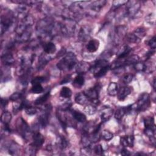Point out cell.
<instances>
[{"instance_id": "obj_37", "label": "cell", "mask_w": 156, "mask_h": 156, "mask_svg": "<svg viewBox=\"0 0 156 156\" xmlns=\"http://www.w3.org/2000/svg\"><path fill=\"white\" fill-rule=\"evenodd\" d=\"M128 1H114L113 2V5H112V11H114L115 10H117L122 6L126 5Z\"/></svg>"}, {"instance_id": "obj_6", "label": "cell", "mask_w": 156, "mask_h": 156, "mask_svg": "<svg viewBox=\"0 0 156 156\" xmlns=\"http://www.w3.org/2000/svg\"><path fill=\"white\" fill-rule=\"evenodd\" d=\"M127 31V27L124 25L118 26L115 29L114 35L113 36V41L115 44H118L120 39L126 36Z\"/></svg>"}, {"instance_id": "obj_28", "label": "cell", "mask_w": 156, "mask_h": 156, "mask_svg": "<svg viewBox=\"0 0 156 156\" xmlns=\"http://www.w3.org/2000/svg\"><path fill=\"white\" fill-rule=\"evenodd\" d=\"M60 95L63 98H69L72 95V91L71 90V89L69 87H64L62 88V89L60 92Z\"/></svg>"}, {"instance_id": "obj_3", "label": "cell", "mask_w": 156, "mask_h": 156, "mask_svg": "<svg viewBox=\"0 0 156 156\" xmlns=\"http://www.w3.org/2000/svg\"><path fill=\"white\" fill-rule=\"evenodd\" d=\"M140 5L138 2H128L126 3V8L124 16L132 18L135 17L138 12Z\"/></svg>"}, {"instance_id": "obj_47", "label": "cell", "mask_w": 156, "mask_h": 156, "mask_svg": "<svg viewBox=\"0 0 156 156\" xmlns=\"http://www.w3.org/2000/svg\"><path fill=\"white\" fill-rule=\"evenodd\" d=\"M59 146L62 149H65L68 146V141L64 137H61L60 141H59Z\"/></svg>"}, {"instance_id": "obj_13", "label": "cell", "mask_w": 156, "mask_h": 156, "mask_svg": "<svg viewBox=\"0 0 156 156\" xmlns=\"http://www.w3.org/2000/svg\"><path fill=\"white\" fill-rule=\"evenodd\" d=\"M113 114V110L110 107H105L102 109L101 118L103 123L109 121Z\"/></svg>"}, {"instance_id": "obj_23", "label": "cell", "mask_w": 156, "mask_h": 156, "mask_svg": "<svg viewBox=\"0 0 156 156\" xmlns=\"http://www.w3.org/2000/svg\"><path fill=\"white\" fill-rule=\"evenodd\" d=\"M119 90L118 85L116 82H110L107 88V93L110 96H114L118 94Z\"/></svg>"}, {"instance_id": "obj_26", "label": "cell", "mask_w": 156, "mask_h": 156, "mask_svg": "<svg viewBox=\"0 0 156 156\" xmlns=\"http://www.w3.org/2000/svg\"><path fill=\"white\" fill-rule=\"evenodd\" d=\"M50 96V92L48 91L46 93H45L43 95L39 97L35 101V104L36 105H42L44 104L49 98Z\"/></svg>"}, {"instance_id": "obj_5", "label": "cell", "mask_w": 156, "mask_h": 156, "mask_svg": "<svg viewBox=\"0 0 156 156\" xmlns=\"http://www.w3.org/2000/svg\"><path fill=\"white\" fill-rule=\"evenodd\" d=\"M17 129L19 133L25 138L29 134H30V128L26 122L22 118H19L17 123Z\"/></svg>"}, {"instance_id": "obj_44", "label": "cell", "mask_w": 156, "mask_h": 156, "mask_svg": "<svg viewBox=\"0 0 156 156\" xmlns=\"http://www.w3.org/2000/svg\"><path fill=\"white\" fill-rule=\"evenodd\" d=\"M133 76L131 74H127L123 78V82L124 84H129L133 79Z\"/></svg>"}, {"instance_id": "obj_14", "label": "cell", "mask_w": 156, "mask_h": 156, "mask_svg": "<svg viewBox=\"0 0 156 156\" xmlns=\"http://www.w3.org/2000/svg\"><path fill=\"white\" fill-rule=\"evenodd\" d=\"M131 93V88L129 87L125 86L119 88L118 92V99L122 101H124Z\"/></svg>"}, {"instance_id": "obj_49", "label": "cell", "mask_w": 156, "mask_h": 156, "mask_svg": "<svg viewBox=\"0 0 156 156\" xmlns=\"http://www.w3.org/2000/svg\"><path fill=\"white\" fill-rule=\"evenodd\" d=\"M8 104V101L6 99H3L2 98V101H1V104H2V107L3 108H5L6 107V106Z\"/></svg>"}, {"instance_id": "obj_39", "label": "cell", "mask_w": 156, "mask_h": 156, "mask_svg": "<svg viewBox=\"0 0 156 156\" xmlns=\"http://www.w3.org/2000/svg\"><path fill=\"white\" fill-rule=\"evenodd\" d=\"M37 147H36L33 143L31 144L29 146H28V147L26 149V152H27L26 154L27 155H35L36 152H37Z\"/></svg>"}, {"instance_id": "obj_10", "label": "cell", "mask_w": 156, "mask_h": 156, "mask_svg": "<svg viewBox=\"0 0 156 156\" xmlns=\"http://www.w3.org/2000/svg\"><path fill=\"white\" fill-rule=\"evenodd\" d=\"M92 65L90 63L86 62H80L77 63L76 65V71L79 75L86 73L88 71L90 70Z\"/></svg>"}, {"instance_id": "obj_36", "label": "cell", "mask_w": 156, "mask_h": 156, "mask_svg": "<svg viewBox=\"0 0 156 156\" xmlns=\"http://www.w3.org/2000/svg\"><path fill=\"white\" fill-rule=\"evenodd\" d=\"M110 69V65L106 66L102 68H101L99 71H98L96 74L94 75V76L96 78H101L106 75V73L108 72L109 70Z\"/></svg>"}, {"instance_id": "obj_29", "label": "cell", "mask_w": 156, "mask_h": 156, "mask_svg": "<svg viewBox=\"0 0 156 156\" xmlns=\"http://www.w3.org/2000/svg\"><path fill=\"white\" fill-rule=\"evenodd\" d=\"M19 151V146L16 143H12L9 146V153L11 155H17Z\"/></svg>"}, {"instance_id": "obj_7", "label": "cell", "mask_w": 156, "mask_h": 156, "mask_svg": "<svg viewBox=\"0 0 156 156\" xmlns=\"http://www.w3.org/2000/svg\"><path fill=\"white\" fill-rule=\"evenodd\" d=\"M92 32V28L89 26L85 25L82 26L78 34V39L82 42H87L90 39Z\"/></svg>"}, {"instance_id": "obj_19", "label": "cell", "mask_w": 156, "mask_h": 156, "mask_svg": "<svg viewBox=\"0 0 156 156\" xmlns=\"http://www.w3.org/2000/svg\"><path fill=\"white\" fill-rule=\"evenodd\" d=\"M71 113L73 118L79 123H84L87 120L86 116L84 113H82L79 111L71 110Z\"/></svg>"}, {"instance_id": "obj_12", "label": "cell", "mask_w": 156, "mask_h": 156, "mask_svg": "<svg viewBox=\"0 0 156 156\" xmlns=\"http://www.w3.org/2000/svg\"><path fill=\"white\" fill-rule=\"evenodd\" d=\"M132 49L127 45H123L118 50L117 53V59L124 60L127 58L131 52Z\"/></svg>"}, {"instance_id": "obj_35", "label": "cell", "mask_w": 156, "mask_h": 156, "mask_svg": "<svg viewBox=\"0 0 156 156\" xmlns=\"http://www.w3.org/2000/svg\"><path fill=\"white\" fill-rule=\"evenodd\" d=\"M101 137L106 141H110L113 138V134L107 130H103L101 132Z\"/></svg>"}, {"instance_id": "obj_40", "label": "cell", "mask_w": 156, "mask_h": 156, "mask_svg": "<svg viewBox=\"0 0 156 156\" xmlns=\"http://www.w3.org/2000/svg\"><path fill=\"white\" fill-rule=\"evenodd\" d=\"M154 119L153 117H146L144 119V127L154 126Z\"/></svg>"}, {"instance_id": "obj_25", "label": "cell", "mask_w": 156, "mask_h": 156, "mask_svg": "<svg viewBox=\"0 0 156 156\" xmlns=\"http://www.w3.org/2000/svg\"><path fill=\"white\" fill-rule=\"evenodd\" d=\"M12 120V115L9 112H4L1 116L2 122L4 125H9Z\"/></svg>"}, {"instance_id": "obj_22", "label": "cell", "mask_w": 156, "mask_h": 156, "mask_svg": "<svg viewBox=\"0 0 156 156\" xmlns=\"http://www.w3.org/2000/svg\"><path fill=\"white\" fill-rule=\"evenodd\" d=\"M106 3H107V2L104 1V0H101V1L93 2L90 5L91 9L93 11L99 12L101 11V9L105 6V5Z\"/></svg>"}, {"instance_id": "obj_38", "label": "cell", "mask_w": 156, "mask_h": 156, "mask_svg": "<svg viewBox=\"0 0 156 156\" xmlns=\"http://www.w3.org/2000/svg\"><path fill=\"white\" fill-rule=\"evenodd\" d=\"M44 89L43 87L42 86V84H36L33 85V88L31 89V91L33 93L35 94H39L43 92Z\"/></svg>"}, {"instance_id": "obj_48", "label": "cell", "mask_w": 156, "mask_h": 156, "mask_svg": "<svg viewBox=\"0 0 156 156\" xmlns=\"http://www.w3.org/2000/svg\"><path fill=\"white\" fill-rule=\"evenodd\" d=\"M71 76L70 75H68L67 76H66L65 78H64L63 81L61 82V84H67L68 82L70 81L71 80Z\"/></svg>"}, {"instance_id": "obj_34", "label": "cell", "mask_w": 156, "mask_h": 156, "mask_svg": "<svg viewBox=\"0 0 156 156\" xmlns=\"http://www.w3.org/2000/svg\"><path fill=\"white\" fill-rule=\"evenodd\" d=\"M138 38L141 40L142 38H143L146 35V30L143 28H138L136 29L133 33Z\"/></svg>"}, {"instance_id": "obj_50", "label": "cell", "mask_w": 156, "mask_h": 156, "mask_svg": "<svg viewBox=\"0 0 156 156\" xmlns=\"http://www.w3.org/2000/svg\"><path fill=\"white\" fill-rule=\"evenodd\" d=\"M121 155H130V152L127 150L126 149H123L121 150Z\"/></svg>"}, {"instance_id": "obj_27", "label": "cell", "mask_w": 156, "mask_h": 156, "mask_svg": "<svg viewBox=\"0 0 156 156\" xmlns=\"http://www.w3.org/2000/svg\"><path fill=\"white\" fill-rule=\"evenodd\" d=\"M126 113H127L126 107H121V108L117 109L116 110V112H115V117L118 120H120L123 118L124 115Z\"/></svg>"}, {"instance_id": "obj_20", "label": "cell", "mask_w": 156, "mask_h": 156, "mask_svg": "<svg viewBox=\"0 0 156 156\" xmlns=\"http://www.w3.org/2000/svg\"><path fill=\"white\" fill-rule=\"evenodd\" d=\"M2 61L6 66H9L14 64L15 60L12 54L6 53L2 56Z\"/></svg>"}, {"instance_id": "obj_32", "label": "cell", "mask_w": 156, "mask_h": 156, "mask_svg": "<svg viewBox=\"0 0 156 156\" xmlns=\"http://www.w3.org/2000/svg\"><path fill=\"white\" fill-rule=\"evenodd\" d=\"M50 61V59H49V57H48L46 55H43L42 54L40 56L39 60V66L40 68H43V67H45V65H46L47 64V63Z\"/></svg>"}, {"instance_id": "obj_43", "label": "cell", "mask_w": 156, "mask_h": 156, "mask_svg": "<svg viewBox=\"0 0 156 156\" xmlns=\"http://www.w3.org/2000/svg\"><path fill=\"white\" fill-rule=\"evenodd\" d=\"M25 111L26 114L28 115H36L37 113V109L34 107L32 106H29L28 107L25 109Z\"/></svg>"}, {"instance_id": "obj_4", "label": "cell", "mask_w": 156, "mask_h": 156, "mask_svg": "<svg viewBox=\"0 0 156 156\" xmlns=\"http://www.w3.org/2000/svg\"><path fill=\"white\" fill-rule=\"evenodd\" d=\"M99 90L100 87L98 85L93 88H89L85 92L87 96L88 97V100H90L94 105L98 104L99 102L98 100Z\"/></svg>"}, {"instance_id": "obj_24", "label": "cell", "mask_w": 156, "mask_h": 156, "mask_svg": "<svg viewBox=\"0 0 156 156\" xmlns=\"http://www.w3.org/2000/svg\"><path fill=\"white\" fill-rule=\"evenodd\" d=\"M85 79L82 75H78L74 79L73 85L76 88H80L84 85Z\"/></svg>"}, {"instance_id": "obj_42", "label": "cell", "mask_w": 156, "mask_h": 156, "mask_svg": "<svg viewBox=\"0 0 156 156\" xmlns=\"http://www.w3.org/2000/svg\"><path fill=\"white\" fill-rule=\"evenodd\" d=\"M45 80V78L42 76H37L33 79L31 81V84L33 85H36V84H42L43 82H44Z\"/></svg>"}, {"instance_id": "obj_17", "label": "cell", "mask_w": 156, "mask_h": 156, "mask_svg": "<svg viewBox=\"0 0 156 156\" xmlns=\"http://www.w3.org/2000/svg\"><path fill=\"white\" fill-rule=\"evenodd\" d=\"M45 138L39 132H36L33 136V144L37 148L40 147L44 143Z\"/></svg>"}, {"instance_id": "obj_21", "label": "cell", "mask_w": 156, "mask_h": 156, "mask_svg": "<svg viewBox=\"0 0 156 156\" xmlns=\"http://www.w3.org/2000/svg\"><path fill=\"white\" fill-rule=\"evenodd\" d=\"M43 48L44 52L48 54H54L56 51V47L55 44L50 42L45 43L43 47Z\"/></svg>"}, {"instance_id": "obj_41", "label": "cell", "mask_w": 156, "mask_h": 156, "mask_svg": "<svg viewBox=\"0 0 156 156\" xmlns=\"http://www.w3.org/2000/svg\"><path fill=\"white\" fill-rule=\"evenodd\" d=\"M23 97V94L22 93L20 92H16L14 93L11 96H10V99L12 101H17L19 99H22Z\"/></svg>"}, {"instance_id": "obj_9", "label": "cell", "mask_w": 156, "mask_h": 156, "mask_svg": "<svg viewBox=\"0 0 156 156\" xmlns=\"http://www.w3.org/2000/svg\"><path fill=\"white\" fill-rule=\"evenodd\" d=\"M51 110V107L49 105L47 106L45 110L43 111L42 114L39 117V124L43 127H45L47 126V124H48V118H49V116L50 114Z\"/></svg>"}, {"instance_id": "obj_2", "label": "cell", "mask_w": 156, "mask_h": 156, "mask_svg": "<svg viewBox=\"0 0 156 156\" xmlns=\"http://www.w3.org/2000/svg\"><path fill=\"white\" fill-rule=\"evenodd\" d=\"M151 98L148 93H143L140 95L137 102L135 104L137 112L144 111L150 106Z\"/></svg>"}, {"instance_id": "obj_8", "label": "cell", "mask_w": 156, "mask_h": 156, "mask_svg": "<svg viewBox=\"0 0 156 156\" xmlns=\"http://www.w3.org/2000/svg\"><path fill=\"white\" fill-rule=\"evenodd\" d=\"M13 23V18L11 16H2L1 20V34L3 35L11 27Z\"/></svg>"}, {"instance_id": "obj_11", "label": "cell", "mask_w": 156, "mask_h": 156, "mask_svg": "<svg viewBox=\"0 0 156 156\" xmlns=\"http://www.w3.org/2000/svg\"><path fill=\"white\" fill-rule=\"evenodd\" d=\"M108 65H109L108 61L106 59H101L97 60L95 62V64L93 65V66H92L90 70L93 71V74L95 75L98 71H99L101 68Z\"/></svg>"}, {"instance_id": "obj_16", "label": "cell", "mask_w": 156, "mask_h": 156, "mask_svg": "<svg viewBox=\"0 0 156 156\" xmlns=\"http://www.w3.org/2000/svg\"><path fill=\"white\" fill-rule=\"evenodd\" d=\"M99 47V42L96 39H92L89 40L88 44L86 46V48L88 52L93 53L98 50Z\"/></svg>"}, {"instance_id": "obj_15", "label": "cell", "mask_w": 156, "mask_h": 156, "mask_svg": "<svg viewBox=\"0 0 156 156\" xmlns=\"http://www.w3.org/2000/svg\"><path fill=\"white\" fill-rule=\"evenodd\" d=\"M120 143L124 147H132L133 146L134 137L132 135L123 136L120 138Z\"/></svg>"}, {"instance_id": "obj_45", "label": "cell", "mask_w": 156, "mask_h": 156, "mask_svg": "<svg viewBox=\"0 0 156 156\" xmlns=\"http://www.w3.org/2000/svg\"><path fill=\"white\" fill-rule=\"evenodd\" d=\"M147 45L150 47L151 50H155L156 48V38L155 36H154L147 43Z\"/></svg>"}, {"instance_id": "obj_33", "label": "cell", "mask_w": 156, "mask_h": 156, "mask_svg": "<svg viewBox=\"0 0 156 156\" xmlns=\"http://www.w3.org/2000/svg\"><path fill=\"white\" fill-rule=\"evenodd\" d=\"M84 112H86V113H87L88 115H93L96 112V107L94 104H87L85 107Z\"/></svg>"}, {"instance_id": "obj_46", "label": "cell", "mask_w": 156, "mask_h": 156, "mask_svg": "<svg viewBox=\"0 0 156 156\" xmlns=\"http://www.w3.org/2000/svg\"><path fill=\"white\" fill-rule=\"evenodd\" d=\"M94 151H95V154L97 155H102L103 152H104V150H103L102 145H101V144L96 145L94 147Z\"/></svg>"}, {"instance_id": "obj_1", "label": "cell", "mask_w": 156, "mask_h": 156, "mask_svg": "<svg viewBox=\"0 0 156 156\" xmlns=\"http://www.w3.org/2000/svg\"><path fill=\"white\" fill-rule=\"evenodd\" d=\"M77 64V59L73 53H67L57 64V67L62 71L72 70Z\"/></svg>"}, {"instance_id": "obj_30", "label": "cell", "mask_w": 156, "mask_h": 156, "mask_svg": "<svg viewBox=\"0 0 156 156\" xmlns=\"http://www.w3.org/2000/svg\"><path fill=\"white\" fill-rule=\"evenodd\" d=\"M134 69L139 72H143L147 70L146 65L143 62H138L133 65Z\"/></svg>"}, {"instance_id": "obj_18", "label": "cell", "mask_w": 156, "mask_h": 156, "mask_svg": "<svg viewBox=\"0 0 156 156\" xmlns=\"http://www.w3.org/2000/svg\"><path fill=\"white\" fill-rule=\"evenodd\" d=\"M88 101V97L87 96L85 92L78 93L75 96V101L79 105H85L87 103Z\"/></svg>"}, {"instance_id": "obj_31", "label": "cell", "mask_w": 156, "mask_h": 156, "mask_svg": "<svg viewBox=\"0 0 156 156\" xmlns=\"http://www.w3.org/2000/svg\"><path fill=\"white\" fill-rule=\"evenodd\" d=\"M126 39H127L126 40L129 42L132 43H138L141 41V39L138 38L133 33L128 35H126Z\"/></svg>"}]
</instances>
